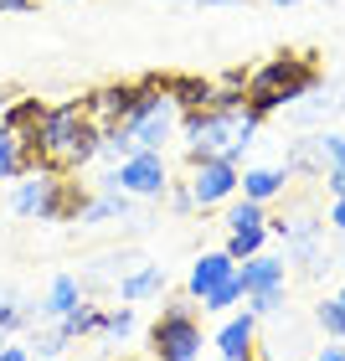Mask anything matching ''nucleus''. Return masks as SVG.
Instances as JSON below:
<instances>
[{
    "mask_svg": "<svg viewBox=\"0 0 345 361\" xmlns=\"http://www.w3.org/2000/svg\"><path fill=\"white\" fill-rule=\"evenodd\" d=\"M320 325H325V331H330L335 341H345V310H340L335 300H325V305H320Z\"/></svg>",
    "mask_w": 345,
    "mask_h": 361,
    "instance_id": "393cba45",
    "label": "nucleus"
},
{
    "mask_svg": "<svg viewBox=\"0 0 345 361\" xmlns=\"http://www.w3.org/2000/svg\"><path fill=\"white\" fill-rule=\"evenodd\" d=\"M129 217V196L124 191H104L98 202L83 207V222H124Z\"/></svg>",
    "mask_w": 345,
    "mask_h": 361,
    "instance_id": "dca6fc26",
    "label": "nucleus"
},
{
    "mask_svg": "<svg viewBox=\"0 0 345 361\" xmlns=\"http://www.w3.org/2000/svg\"><path fill=\"white\" fill-rule=\"evenodd\" d=\"M0 361H31V351H26V346H6V351H0Z\"/></svg>",
    "mask_w": 345,
    "mask_h": 361,
    "instance_id": "c756f323",
    "label": "nucleus"
},
{
    "mask_svg": "<svg viewBox=\"0 0 345 361\" xmlns=\"http://www.w3.org/2000/svg\"><path fill=\"white\" fill-rule=\"evenodd\" d=\"M315 83H320V68L309 52H278L248 78V109L258 119H268L278 109H294Z\"/></svg>",
    "mask_w": 345,
    "mask_h": 361,
    "instance_id": "f03ea898",
    "label": "nucleus"
},
{
    "mask_svg": "<svg viewBox=\"0 0 345 361\" xmlns=\"http://www.w3.org/2000/svg\"><path fill=\"white\" fill-rule=\"evenodd\" d=\"M15 325H26V310L11 289H0V331H15Z\"/></svg>",
    "mask_w": 345,
    "mask_h": 361,
    "instance_id": "4be33fe9",
    "label": "nucleus"
},
{
    "mask_svg": "<svg viewBox=\"0 0 345 361\" xmlns=\"http://www.w3.org/2000/svg\"><path fill=\"white\" fill-rule=\"evenodd\" d=\"M237 300H248V294H242V279L232 274V279H227V284H217V289H211L206 300H201V310H232Z\"/></svg>",
    "mask_w": 345,
    "mask_h": 361,
    "instance_id": "aec40b11",
    "label": "nucleus"
},
{
    "mask_svg": "<svg viewBox=\"0 0 345 361\" xmlns=\"http://www.w3.org/2000/svg\"><path fill=\"white\" fill-rule=\"evenodd\" d=\"M335 305H340V310H345V289H340V294H335Z\"/></svg>",
    "mask_w": 345,
    "mask_h": 361,
    "instance_id": "72a5a7b5",
    "label": "nucleus"
},
{
    "mask_svg": "<svg viewBox=\"0 0 345 361\" xmlns=\"http://www.w3.org/2000/svg\"><path fill=\"white\" fill-rule=\"evenodd\" d=\"M237 186H242L248 202H273V196L289 186V166H284V171H278V166H253V171L237 176Z\"/></svg>",
    "mask_w": 345,
    "mask_h": 361,
    "instance_id": "f8f14e48",
    "label": "nucleus"
},
{
    "mask_svg": "<svg viewBox=\"0 0 345 361\" xmlns=\"http://www.w3.org/2000/svg\"><path fill=\"white\" fill-rule=\"evenodd\" d=\"M340 109H345V88H325V93L309 88L299 104H294V119L299 124H320V119H330V114H340Z\"/></svg>",
    "mask_w": 345,
    "mask_h": 361,
    "instance_id": "ddd939ff",
    "label": "nucleus"
},
{
    "mask_svg": "<svg viewBox=\"0 0 345 361\" xmlns=\"http://www.w3.org/2000/svg\"><path fill=\"white\" fill-rule=\"evenodd\" d=\"M315 361H345V346H325V351H320Z\"/></svg>",
    "mask_w": 345,
    "mask_h": 361,
    "instance_id": "7c9ffc66",
    "label": "nucleus"
},
{
    "mask_svg": "<svg viewBox=\"0 0 345 361\" xmlns=\"http://www.w3.org/2000/svg\"><path fill=\"white\" fill-rule=\"evenodd\" d=\"M150 356L155 361H201V320L186 305H170L150 331Z\"/></svg>",
    "mask_w": 345,
    "mask_h": 361,
    "instance_id": "20e7f679",
    "label": "nucleus"
},
{
    "mask_svg": "<svg viewBox=\"0 0 345 361\" xmlns=\"http://www.w3.org/2000/svg\"><path fill=\"white\" fill-rule=\"evenodd\" d=\"M0 351H6V331H0Z\"/></svg>",
    "mask_w": 345,
    "mask_h": 361,
    "instance_id": "c9c22d12",
    "label": "nucleus"
},
{
    "mask_svg": "<svg viewBox=\"0 0 345 361\" xmlns=\"http://www.w3.org/2000/svg\"><path fill=\"white\" fill-rule=\"evenodd\" d=\"M273 6H294V0H273Z\"/></svg>",
    "mask_w": 345,
    "mask_h": 361,
    "instance_id": "f704fd0d",
    "label": "nucleus"
},
{
    "mask_svg": "<svg viewBox=\"0 0 345 361\" xmlns=\"http://www.w3.org/2000/svg\"><path fill=\"white\" fill-rule=\"evenodd\" d=\"M160 284H165V269H160V264H144L139 274H124V279H119V300H129V305H134V300H150V294H160Z\"/></svg>",
    "mask_w": 345,
    "mask_h": 361,
    "instance_id": "4468645a",
    "label": "nucleus"
},
{
    "mask_svg": "<svg viewBox=\"0 0 345 361\" xmlns=\"http://www.w3.org/2000/svg\"><path fill=\"white\" fill-rule=\"evenodd\" d=\"M201 6H237V0H201Z\"/></svg>",
    "mask_w": 345,
    "mask_h": 361,
    "instance_id": "473e14b6",
    "label": "nucleus"
},
{
    "mask_svg": "<svg viewBox=\"0 0 345 361\" xmlns=\"http://www.w3.org/2000/svg\"><path fill=\"white\" fill-rule=\"evenodd\" d=\"M191 207H217L237 191V160H196L191 166Z\"/></svg>",
    "mask_w": 345,
    "mask_h": 361,
    "instance_id": "0eeeda50",
    "label": "nucleus"
},
{
    "mask_svg": "<svg viewBox=\"0 0 345 361\" xmlns=\"http://www.w3.org/2000/svg\"><path fill=\"white\" fill-rule=\"evenodd\" d=\"M232 274H237V264H232L227 253H201V258L191 264V279H186V289L196 294V300H206V294L217 289V284H227Z\"/></svg>",
    "mask_w": 345,
    "mask_h": 361,
    "instance_id": "1a4fd4ad",
    "label": "nucleus"
},
{
    "mask_svg": "<svg viewBox=\"0 0 345 361\" xmlns=\"http://www.w3.org/2000/svg\"><path fill=\"white\" fill-rule=\"evenodd\" d=\"M180 119V109L170 104L165 93H160V78H150V93L139 98V109L129 114V119L119 124L129 140H134V150H160V145L170 140V129Z\"/></svg>",
    "mask_w": 345,
    "mask_h": 361,
    "instance_id": "39448f33",
    "label": "nucleus"
},
{
    "mask_svg": "<svg viewBox=\"0 0 345 361\" xmlns=\"http://www.w3.org/2000/svg\"><path fill=\"white\" fill-rule=\"evenodd\" d=\"M284 305V289H263V294H248V310L253 315H268V310Z\"/></svg>",
    "mask_w": 345,
    "mask_h": 361,
    "instance_id": "a878e982",
    "label": "nucleus"
},
{
    "mask_svg": "<svg viewBox=\"0 0 345 361\" xmlns=\"http://www.w3.org/2000/svg\"><path fill=\"white\" fill-rule=\"evenodd\" d=\"M242 294H263V289H284V258H268V253H253L242 258Z\"/></svg>",
    "mask_w": 345,
    "mask_h": 361,
    "instance_id": "9d476101",
    "label": "nucleus"
},
{
    "mask_svg": "<svg viewBox=\"0 0 345 361\" xmlns=\"http://www.w3.org/2000/svg\"><path fill=\"white\" fill-rule=\"evenodd\" d=\"M93 331H104V310L77 305L73 315H62V341H68V336H93Z\"/></svg>",
    "mask_w": 345,
    "mask_h": 361,
    "instance_id": "f3484780",
    "label": "nucleus"
},
{
    "mask_svg": "<svg viewBox=\"0 0 345 361\" xmlns=\"http://www.w3.org/2000/svg\"><path fill=\"white\" fill-rule=\"evenodd\" d=\"M253 341H258V315L248 310V315H232L217 331V351H222V361H242V356H253Z\"/></svg>",
    "mask_w": 345,
    "mask_h": 361,
    "instance_id": "6e6552de",
    "label": "nucleus"
},
{
    "mask_svg": "<svg viewBox=\"0 0 345 361\" xmlns=\"http://www.w3.org/2000/svg\"><path fill=\"white\" fill-rule=\"evenodd\" d=\"M325 186H330V196H345V166L325 171Z\"/></svg>",
    "mask_w": 345,
    "mask_h": 361,
    "instance_id": "cd10ccee",
    "label": "nucleus"
},
{
    "mask_svg": "<svg viewBox=\"0 0 345 361\" xmlns=\"http://www.w3.org/2000/svg\"><path fill=\"white\" fill-rule=\"evenodd\" d=\"M77 305H83V284H77L73 274H62V279H52V289H46V305H42L46 315H57V320H62V315H73Z\"/></svg>",
    "mask_w": 345,
    "mask_h": 361,
    "instance_id": "2eb2a0df",
    "label": "nucleus"
},
{
    "mask_svg": "<svg viewBox=\"0 0 345 361\" xmlns=\"http://www.w3.org/2000/svg\"><path fill=\"white\" fill-rule=\"evenodd\" d=\"M108 191H124V196H165L170 176H165V160L160 150H134L129 160H119L108 176H104Z\"/></svg>",
    "mask_w": 345,
    "mask_h": 361,
    "instance_id": "423d86ee",
    "label": "nucleus"
},
{
    "mask_svg": "<svg viewBox=\"0 0 345 361\" xmlns=\"http://www.w3.org/2000/svg\"><path fill=\"white\" fill-rule=\"evenodd\" d=\"M160 93H165L180 114H206V78H191V73L160 78Z\"/></svg>",
    "mask_w": 345,
    "mask_h": 361,
    "instance_id": "9b49d317",
    "label": "nucleus"
},
{
    "mask_svg": "<svg viewBox=\"0 0 345 361\" xmlns=\"http://www.w3.org/2000/svg\"><path fill=\"white\" fill-rule=\"evenodd\" d=\"M330 222H335V233H345V196H335V207H330Z\"/></svg>",
    "mask_w": 345,
    "mask_h": 361,
    "instance_id": "c85d7f7f",
    "label": "nucleus"
},
{
    "mask_svg": "<svg viewBox=\"0 0 345 361\" xmlns=\"http://www.w3.org/2000/svg\"><path fill=\"white\" fill-rule=\"evenodd\" d=\"M21 176V155H15V140L0 135V180H15Z\"/></svg>",
    "mask_w": 345,
    "mask_h": 361,
    "instance_id": "b1692460",
    "label": "nucleus"
},
{
    "mask_svg": "<svg viewBox=\"0 0 345 361\" xmlns=\"http://www.w3.org/2000/svg\"><path fill=\"white\" fill-rule=\"evenodd\" d=\"M129 331H134V310H108L104 315V336L108 341H124Z\"/></svg>",
    "mask_w": 345,
    "mask_h": 361,
    "instance_id": "5701e85b",
    "label": "nucleus"
},
{
    "mask_svg": "<svg viewBox=\"0 0 345 361\" xmlns=\"http://www.w3.org/2000/svg\"><path fill=\"white\" fill-rule=\"evenodd\" d=\"M98 140H104V129L88 119V104H83V98L46 109V119H42V129H37V171L68 176V171H77V166H88V160L98 155Z\"/></svg>",
    "mask_w": 345,
    "mask_h": 361,
    "instance_id": "f257e3e1",
    "label": "nucleus"
},
{
    "mask_svg": "<svg viewBox=\"0 0 345 361\" xmlns=\"http://www.w3.org/2000/svg\"><path fill=\"white\" fill-rule=\"evenodd\" d=\"M0 11H31V0H0Z\"/></svg>",
    "mask_w": 345,
    "mask_h": 361,
    "instance_id": "2f4dec72",
    "label": "nucleus"
},
{
    "mask_svg": "<svg viewBox=\"0 0 345 361\" xmlns=\"http://www.w3.org/2000/svg\"><path fill=\"white\" fill-rule=\"evenodd\" d=\"M248 227H268V217H263V202H248V196H242V202L227 212V233H248Z\"/></svg>",
    "mask_w": 345,
    "mask_h": 361,
    "instance_id": "a211bd4d",
    "label": "nucleus"
},
{
    "mask_svg": "<svg viewBox=\"0 0 345 361\" xmlns=\"http://www.w3.org/2000/svg\"><path fill=\"white\" fill-rule=\"evenodd\" d=\"M315 150H320V160H325V171L345 166V135H335V129H325V135H315Z\"/></svg>",
    "mask_w": 345,
    "mask_h": 361,
    "instance_id": "412c9836",
    "label": "nucleus"
},
{
    "mask_svg": "<svg viewBox=\"0 0 345 361\" xmlns=\"http://www.w3.org/2000/svg\"><path fill=\"white\" fill-rule=\"evenodd\" d=\"M263 238H268V227H248V233H227V258H232V264H237V258H253L258 248H263Z\"/></svg>",
    "mask_w": 345,
    "mask_h": 361,
    "instance_id": "6ab92c4d",
    "label": "nucleus"
},
{
    "mask_svg": "<svg viewBox=\"0 0 345 361\" xmlns=\"http://www.w3.org/2000/svg\"><path fill=\"white\" fill-rule=\"evenodd\" d=\"M62 351V331L57 336H37V356H57Z\"/></svg>",
    "mask_w": 345,
    "mask_h": 361,
    "instance_id": "bb28decb",
    "label": "nucleus"
},
{
    "mask_svg": "<svg viewBox=\"0 0 345 361\" xmlns=\"http://www.w3.org/2000/svg\"><path fill=\"white\" fill-rule=\"evenodd\" d=\"M0 114H6V104H0Z\"/></svg>",
    "mask_w": 345,
    "mask_h": 361,
    "instance_id": "e433bc0d",
    "label": "nucleus"
},
{
    "mask_svg": "<svg viewBox=\"0 0 345 361\" xmlns=\"http://www.w3.org/2000/svg\"><path fill=\"white\" fill-rule=\"evenodd\" d=\"M258 114L242 109H211V114H186V140H191V166L196 160H237L258 135Z\"/></svg>",
    "mask_w": 345,
    "mask_h": 361,
    "instance_id": "7ed1b4c3",
    "label": "nucleus"
}]
</instances>
